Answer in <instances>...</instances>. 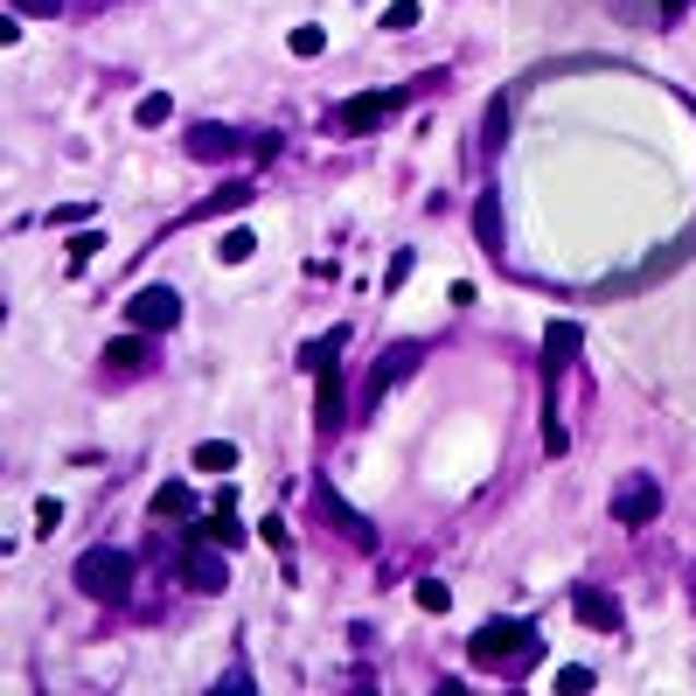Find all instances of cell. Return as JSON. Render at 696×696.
Returning a JSON list of instances; mask_svg holds the SVG:
<instances>
[{
  "mask_svg": "<svg viewBox=\"0 0 696 696\" xmlns=\"http://www.w3.org/2000/svg\"><path fill=\"white\" fill-rule=\"evenodd\" d=\"M578 349H586V334H578L571 321H557L551 334H543V453H571V432H564V418H557V376L578 363Z\"/></svg>",
  "mask_w": 696,
  "mask_h": 696,
  "instance_id": "cell-1",
  "label": "cell"
},
{
  "mask_svg": "<svg viewBox=\"0 0 696 696\" xmlns=\"http://www.w3.org/2000/svg\"><path fill=\"white\" fill-rule=\"evenodd\" d=\"M467 654H474L481 669H530L536 662V627L530 620H487V627L474 634V641H467Z\"/></svg>",
  "mask_w": 696,
  "mask_h": 696,
  "instance_id": "cell-2",
  "label": "cell"
},
{
  "mask_svg": "<svg viewBox=\"0 0 696 696\" xmlns=\"http://www.w3.org/2000/svg\"><path fill=\"white\" fill-rule=\"evenodd\" d=\"M78 592H91V599H105V606H126L133 599V557L126 551H84L78 557Z\"/></svg>",
  "mask_w": 696,
  "mask_h": 696,
  "instance_id": "cell-3",
  "label": "cell"
},
{
  "mask_svg": "<svg viewBox=\"0 0 696 696\" xmlns=\"http://www.w3.org/2000/svg\"><path fill=\"white\" fill-rule=\"evenodd\" d=\"M689 258H696V223H689V231L675 237V244H662V251H654V258H641V266H634V272L606 279V286H599V299H613V293H641V286H662V279H669V272H683Z\"/></svg>",
  "mask_w": 696,
  "mask_h": 696,
  "instance_id": "cell-4",
  "label": "cell"
},
{
  "mask_svg": "<svg viewBox=\"0 0 696 696\" xmlns=\"http://www.w3.org/2000/svg\"><path fill=\"white\" fill-rule=\"evenodd\" d=\"M404 98L411 91H355V98L334 111V126H342V133H376V126H390L404 111Z\"/></svg>",
  "mask_w": 696,
  "mask_h": 696,
  "instance_id": "cell-5",
  "label": "cell"
},
{
  "mask_svg": "<svg viewBox=\"0 0 696 696\" xmlns=\"http://www.w3.org/2000/svg\"><path fill=\"white\" fill-rule=\"evenodd\" d=\"M662 516V481L654 474H627L613 487V522H627V530H641V522Z\"/></svg>",
  "mask_w": 696,
  "mask_h": 696,
  "instance_id": "cell-6",
  "label": "cell"
},
{
  "mask_svg": "<svg viewBox=\"0 0 696 696\" xmlns=\"http://www.w3.org/2000/svg\"><path fill=\"white\" fill-rule=\"evenodd\" d=\"M418 363H425V349L418 342H398V349H384L369 363V376H363V398L376 404V398H390V390L404 384V376H418Z\"/></svg>",
  "mask_w": 696,
  "mask_h": 696,
  "instance_id": "cell-7",
  "label": "cell"
},
{
  "mask_svg": "<svg viewBox=\"0 0 696 696\" xmlns=\"http://www.w3.org/2000/svg\"><path fill=\"white\" fill-rule=\"evenodd\" d=\"M126 321L146 328V334H167L181 321V293H167V286H140L133 299H126Z\"/></svg>",
  "mask_w": 696,
  "mask_h": 696,
  "instance_id": "cell-8",
  "label": "cell"
},
{
  "mask_svg": "<svg viewBox=\"0 0 696 696\" xmlns=\"http://www.w3.org/2000/svg\"><path fill=\"white\" fill-rule=\"evenodd\" d=\"M314 509H321V516L334 522V530H342V536L355 543V551H376V522H369V516H355V509H349L342 495H334L328 481H321V495H314Z\"/></svg>",
  "mask_w": 696,
  "mask_h": 696,
  "instance_id": "cell-9",
  "label": "cell"
},
{
  "mask_svg": "<svg viewBox=\"0 0 696 696\" xmlns=\"http://www.w3.org/2000/svg\"><path fill=\"white\" fill-rule=\"evenodd\" d=\"M146 355H154V334L133 328V334H119V342H105V369H146Z\"/></svg>",
  "mask_w": 696,
  "mask_h": 696,
  "instance_id": "cell-10",
  "label": "cell"
},
{
  "mask_svg": "<svg viewBox=\"0 0 696 696\" xmlns=\"http://www.w3.org/2000/svg\"><path fill=\"white\" fill-rule=\"evenodd\" d=\"M237 133H231V126H196V133H188V154H196V161H231L237 154Z\"/></svg>",
  "mask_w": 696,
  "mask_h": 696,
  "instance_id": "cell-11",
  "label": "cell"
},
{
  "mask_svg": "<svg viewBox=\"0 0 696 696\" xmlns=\"http://www.w3.org/2000/svg\"><path fill=\"white\" fill-rule=\"evenodd\" d=\"M188 586H196V592H223V586H231V564L202 557V543H196V551H188Z\"/></svg>",
  "mask_w": 696,
  "mask_h": 696,
  "instance_id": "cell-12",
  "label": "cell"
},
{
  "mask_svg": "<svg viewBox=\"0 0 696 696\" xmlns=\"http://www.w3.org/2000/svg\"><path fill=\"white\" fill-rule=\"evenodd\" d=\"M237 502H244V495H231V487H223V495H216V509H210V536L223 543V551H231V543H244V522H237Z\"/></svg>",
  "mask_w": 696,
  "mask_h": 696,
  "instance_id": "cell-13",
  "label": "cell"
},
{
  "mask_svg": "<svg viewBox=\"0 0 696 696\" xmlns=\"http://www.w3.org/2000/svg\"><path fill=\"white\" fill-rule=\"evenodd\" d=\"M578 620L599 627V634H613V627H620V599H613V592H578Z\"/></svg>",
  "mask_w": 696,
  "mask_h": 696,
  "instance_id": "cell-14",
  "label": "cell"
},
{
  "mask_svg": "<svg viewBox=\"0 0 696 696\" xmlns=\"http://www.w3.org/2000/svg\"><path fill=\"white\" fill-rule=\"evenodd\" d=\"M251 196H258L251 181H223L216 196H210V202H202V210H196V223H210V216H231V210H244V202H251Z\"/></svg>",
  "mask_w": 696,
  "mask_h": 696,
  "instance_id": "cell-15",
  "label": "cell"
},
{
  "mask_svg": "<svg viewBox=\"0 0 696 696\" xmlns=\"http://www.w3.org/2000/svg\"><path fill=\"white\" fill-rule=\"evenodd\" d=\"M349 349V328H334V334H321V342H307V349H299V369H314V376H321V369H334V355H342Z\"/></svg>",
  "mask_w": 696,
  "mask_h": 696,
  "instance_id": "cell-16",
  "label": "cell"
},
{
  "mask_svg": "<svg viewBox=\"0 0 696 696\" xmlns=\"http://www.w3.org/2000/svg\"><path fill=\"white\" fill-rule=\"evenodd\" d=\"M509 105H516V91H502V98L487 105V119H481V146H487V154H502V140H509Z\"/></svg>",
  "mask_w": 696,
  "mask_h": 696,
  "instance_id": "cell-17",
  "label": "cell"
},
{
  "mask_svg": "<svg viewBox=\"0 0 696 696\" xmlns=\"http://www.w3.org/2000/svg\"><path fill=\"white\" fill-rule=\"evenodd\" d=\"M154 516H161V522H188V516H196V495H188L181 481H167L161 495H154Z\"/></svg>",
  "mask_w": 696,
  "mask_h": 696,
  "instance_id": "cell-18",
  "label": "cell"
},
{
  "mask_svg": "<svg viewBox=\"0 0 696 696\" xmlns=\"http://www.w3.org/2000/svg\"><path fill=\"white\" fill-rule=\"evenodd\" d=\"M314 418L321 425H342V376L321 369V390H314Z\"/></svg>",
  "mask_w": 696,
  "mask_h": 696,
  "instance_id": "cell-19",
  "label": "cell"
},
{
  "mask_svg": "<svg viewBox=\"0 0 696 696\" xmlns=\"http://www.w3.org/2000/svg\"><path fill=\"white\" fill-rule=\"evenodd\" d=\"M474 237L487 244V251H502V202H495V196L474 202Z\"/></svg>",
  "mask_w": 696,
  "mask_h": 696,
  "instance_id": "cell-20",
  "label": "cell"
},
{
  "mask_svg": "<svg viewBox=\"0 0 696 696\" xmlns=\"http://www.w3.org/2000/svg\"><path fill=\"white\" fill-rule=\"evenodd\" d=\"M196 467H202V474H231V467H237V446H231V439H202V446H196Z\"/></svg>",
  "mask_w": 696,
  "mask_h": 696,
  "instance_id": "cell-21",
  "label": "cell"
},
{
  "mask_svg": "<svg viewBox=\"0 0 696 696\" xmlns=\"http://www.w3.org/2000/svg\"><path fill=\"white\" fill-rule=\"evenodd\" d=\"M216 251H223V266H244V258L258 251V231H223V244H216Z\"/></svg>",
  "mask_w": 696,
  "mask_h": 696,
  "instance_id": "cell-22",
  "label": "cell"
},
{
  "mask_svg": "<svg viewBox=\"0 0 696 696\" xmlns=\"http://www.w3.org/2000/svg\"><path fill=\"white\" fill-rule=\"evenodd\" d=\"M418 14H425L418 0H390V8H384V28H390V35H404V28H418Z\"/></svg>",
  "mask_w": 696,
  "mask_h": 696,
  "instance_id": "cell-23",
  "label": "cell"
},
{
  "mask_svg": "<svg viewBox=\"0 0 696 696\" xmlns=\"http://www.w3.org/2000/svg\"><path fill=\"white\" fill-rule=\"evenodd\" d=\"M98 244H105V231H78V237H70V272H84Z\"/></svg>",
  "mask_w": 696,
  "mask_h": 696,
  "instance_id": "cell-24",
  "label": "cell"
},
{
  "mask_svg": "<svg viewBox=\"0 0 696 696\" xmlns=\"http://www.w3.org/2000/svg\"><path fill=\"white\" fill-rule=\"evenodd\" d=\"M418 606L425 613H446V606H453V592H446L439 578H418Z\"/></svg>",
  "mask_w": 696,
  "mask_h": 696,
  "instance_id": "cell-25",
  "label": "cell"
},
{
  "mask_svg": "<svg viewBox=\"0 0 696 696\" xmlns=\"http://www.w3.org/2000/svg\"><path fill=\"white\" fill-rule=\"evenodd\" d=\"M293 56H328V35L314 28V22H307V28H293Z\"/></svg>",
  "mask_w": 696,
  "mask_h": 696,
  "instance_id": "cell-26",
  "label": "cell"
},
{
  "mask_svg": "<svg viewBox=\"0 0 696 696\" xmlns=\"http://www.w3.org/2000/svg\"><path fill=\"white\" fill-rule=\"evenodd\" d=\"M557 689H564V696H586V689H592V669H578V662L557 669Z\"/></svg>",
  "mask_w": 696,
  "mask_h": 696,
  "instance_id": "cell-27",
  "label": "cell"
},
{
  "mask_svg": "<svg viewBox=\"0 0 696 696\" xmlns=\"http://www.w3.org/2000/svg\"><path fill=\"white\" fill-rule=\"evenodd\" d=\"M56 522H63V502H49V495H43V502H35V536H49Z\"/></svg>",
  "mask_w": 696,
  "mask_h": 696,
  "instance_id": "cell-28",
  "label": "cell"
},
{
  "mask_svg": "<svg viewBox=\"0 0 696 696\" xmlns=\"http://www.w3.org/2000/svg\"><path fill=\"white\" fill-rule=\"evenodd\" d=\"M167 111H175V105H167V98H161V91H154V98H140V111H133V119H140V126H161V119H167Z\"/></svg>",
  "mask_w": 696,
  "mask_h": 696,
  "instance_id": "cell-29",
  "label": "cell"
},
{
  "mask_svg": "<svg viewBox=\"0 0 696 696\" xmlns=\"http://www.w3.org/2000/svg\"><path fill=\"white\" fill-rule=\"evenodd\" d=\"M404 279H411V251H398V258H390V272H384V286H390V293H398V286H404Z\"/></svg>",
  "mask_w": 696,
  "mask_h": 696,
  "instance_id": "cell-30",
  "label": "cell"
},
{
  "mask_svg": "<svg viewBox=\"0 0 696 696\" xmlns=\"http://www.w3.org/2000/svg\"><path fill=\"white\" fill-rule=\"evenodd\" d=\"M14 14H43L49 22V14H63V0H14Z\"/></svg>",
  "mask_w": 696,
  "mask_h": 696,
  "instance_id": "cell-31",
  "label": "cell"
},
{
  "mask_svg": "<svg viewBox=\"0 0 696 696\" xmlns=\"http://www.w3.org/2000/svg\"><path fill=\"white\" fill-rule=\"evenodd\" d=\"M613 14H620V22H648V8H641V0H613Z\"/></svg>",
  "mask_w": 696,
  "mask_h": 696,
  "instance_id": "cell-32",
  "label": "cell"
},
{
  "mask_svg": "<svg viewBox=\"0 0 696 696\" xmlns=\"http://www.w3.org/2000/svg\"><path fill=\"white\" fill-rule=\"evenodd\" d=\"M689 8V0H662V14H683Z\"/></svg>",
  "mask_w": 696,
  "mask_h": 696,
  "instance_id": "cell-33",
  "label": "cell"
}]
</instances>
